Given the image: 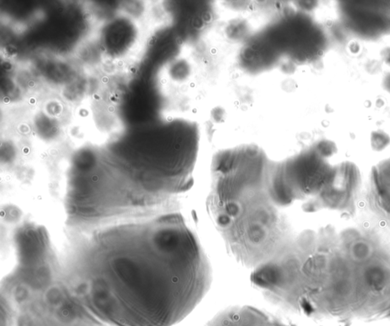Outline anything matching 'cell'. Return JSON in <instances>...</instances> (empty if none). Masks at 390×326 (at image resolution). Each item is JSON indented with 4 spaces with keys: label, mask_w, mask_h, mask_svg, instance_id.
Masks as SVG:
<instances>
[{
    "label": "cell",
    "mask_w": 390,
    "mask_h": 326,
    "mask_svg": "<svg viewBox=\"0 0 390 326\" xmlns=\"http://www.w3.org/2000/svg\"><path fill=\"white\" fill-rule=\"evenodd\" d=\"M271 160L255 144L216 153L208 211L230 253L253 270L281 246L279 214L267 191Z\"/></svg>",
    "instance_id": "6da1fadb"
},
{
    "label": "cell",
    "mask_w": 390,
    "mask_h": 326,
    "mask_svg": "<svg viewBox=\"0 0 390 326\" xmlns=\"http://www.w3.org/2000/svg\"><path fill=\"white\" fill-rule=\"evenodd\" d=\"M346 2L340 5L341 21L358 38L372 39L390 33V2L361 4Z\"/></svg>",
    "instance_id": "7a4b0ae2"
},
{
    "label": "cell",
    "mask_w": 390,
    "mask_h": 326,
    "mask_svg": "<svg viewBox=\"0 0 390 326\" xmlns=\"http://www.w3.org/2000/svg\"><path fill=\"white\" fill-rule=\"evenodd\" d=\"M205 326H293L251 307H234L219 313Z\"/></svg>",
    "instance_id": "3957f363"
},
{
    "label": "cell",
    "mask_w": 390,
    "mask_h": 326,
    "mask_svg": "<svg viewBox=\"0 0 390 326\" xmlns=\"http://www.w3.org/2000/svg\"><path fill=\"white\" fill-rule=\"evenodd\" d=\"M383 84H384L386 89L389 91L390 93V69L389 71H387L386 75H385ZM374 169H375L376 172H377L379 175H380L382 178L387 180L390 182V158L387 160L383 161V162L377 165Z\"/></svg>",
    "instance_id": "277c9868"
}]
</instances>
